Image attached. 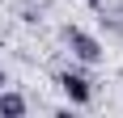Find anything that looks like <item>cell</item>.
I'll use <instances>...</instances> for the list:
<instances>
[{"mask_svg": "<svg viewBox=\"0 0 123 118\" xmlns=\"http://www.w3.org/2000/svg\"><path fill=\"white\" fill-rule=\"evenodd\" d=\"M64 47L72 51V59H81V63H102V59H106L102 42L89 34V30H81V25H64Z\"/></svg>", "mask_w": 123, "mask_h": 118, "instance_id": "1", "label": "cell"}, {"mask_svg": "<svg viewBox=\"0 0 123 118\" xmlns=\"http://www.w3.org/2000/svg\"><path fill=\"white\" fill-rule=\"evenodd\" d=\"M55 84L64 89V97H68L72 106H89V101H93V80H89L85 72H76V68H64L60 76H55Z\"/></svg>", "mask_w": 123, "mask_h": 118, "instance_id": "2", "label": "cell"}, {"mask_svg": "<svg viewBox=\"0 0 123 118\" xmlns=\"http://www.w3.org/2000/svg\"><path fill=\"white\" fill-rule=\"evenodd\" d=\"M25 110H30V101H25L21 93H13V89H0V114H4V118H21Z\"/></svg>", "mask_w": 123, "mask_h": 118, "instance_id": "3", "label": "cell"}, {"mask_svg": "<svg viewBox=\"0 0 123 118\" xmlns=\"http://www.w3.org/2000/svg\"><path fill=\"white\" fill-rule=\"evenodd\" d=\"M0 89H4V68H0Z\"/></svg>", "mask_w": 123, "mask_h": 118, "instance_id": "4", "label": "cell"}, {"mask_svg": "<svg viewBox=\"0 0 123 118\" xmlns=\"http://www.w3.org/2000/svg\"><path fill=\"white\" fill-rule=\"evenodd\" d=\"M89 4H102V0H89Z\"/></svg>", "mask_w": 123, "mask_h": 118, "instance_id": "5", "label": "cell"}]
</instances>
